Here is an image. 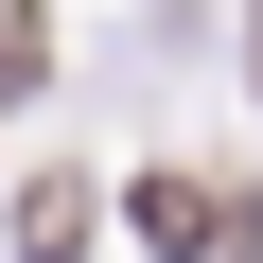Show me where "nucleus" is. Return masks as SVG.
<instances>
[{
    "instance_id": "nucleus-1",
    "label": "nucleus",
    "mask_w": 263,
    "mask_h": 263,
    "mask_svg": "<svg viewBox=\"0 0 263 263\" xmlns=\"http://www.w3.org/2000/svg\"><path fill=\"white\" fill-rule=\"evenodd\" d=\"M228 211H246V193H211V176H141V246H176V263H211Z\"/></svg>"
},
{
    "instance_id": "nucleus-2",
    "label": "nucleus",
    "mask_w": 263,
    "mask_h": 263,
    "mask_svg": "<svg viewBox=\"0 0 263 263\" xmlns=\"http://www.w3.org/2000/svg\"><path fill=\"white\" fill-rule=\"evenodd\" d=\"M18 246H35V263H70V246H88V193H70V176H53V193H18Z\"/></svg>"
},
{
    "instance_id": "nucleus-3",
    "label": "nucleus",
    "mask_w": 263,
    "mask_h": 263,
    "mask_svg": "<svg viewBox=\"0 0 263 263\" xmlns=\"http://www.w3.org/2000/svg\"><path fill=\"white\" fill-rule=\"evenodd\" d=\"M35 53H53V18H35V0H0V88H35Z\"/></svg>"
}]
</instances>
